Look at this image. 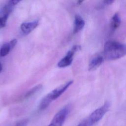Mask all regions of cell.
<instances>
[{"label":"cell","mask_w":126,"mask_h":126,"mask_svg":"<svg viewBox=\"0 0 126 126\" xmlns=\"http://www.w3.org/2000/svg\"><path fill=\"white\" fill-rule=\"evenodd\" d=\"M104 54L107 60L120 59L126 55V45L114 40H108L104 44Z\"/></svg>","instance_id":"obj_1"},{"label":"cell","mask_w":126,"mask_h":126,"mask_svg":"<svg viewBox=\"0 0 126 126\" xmlns=\"http://www.w3.org/2000/svg\"><path fill=\"white\" fill-rule=\"evenodd\" d=\"M110 107V103L106 101L102 106L95 110L91 113L90 116L87 118L90 126L98 122L108 111Z\"/></svg>","instance_id":"obj_2"},{"label":"cell","mask_w":126,"mask_h":126,"mask_svg":"<svg viewBox=\"0 0 126 126\" xmlns=\"http://www.w3.org/2000/svg\"><path fill=\"white\" fill-rule=\"evenodd\" d=\"M81 49L80 45H76L73 46L72 48L68 51L65 56L61 59L58 63L59 67H65L70 65L73 61V58L75 53Z\"/></svg>","instance_id":"obj_3"},{"label":"cell","mask_w":126,"mask_h":126,"mask_svg":"<svg viewBox=\"0 0 126 126\" xmlns=\"http://www.w3.org/2000/svg\"><path fill=\"white\" fill-rule=\"evenodd\" d=\"M73 81H70L65 84L56 88L50 93L48 94V95L52 101L56 99L66 91V90L73 83Z\"/></svg>","instance_id":"obj_4"},{"label":"cell","mask_w":126,"mask_h":126,"mask_svg":"<svg viewBox=\"0 0 126 126\" xmlns=\"http://www.w3.org/2000/svg\"><path fill=\"white\" fill-rule=\"evenodd\" d=\"M39 22L38 20H35L32 22L23 23L21 25V30L25 34H29L38 26Z\"/></svg>","instance_id":"obj_5"},{"label":"cell","mask_w":126,"mask_h":126,"mask_svg":"<svg viewBox=\"0 0 126 126\" xmlns=\"http://www.w3.org/2000/svg\"><path fill=\"white\" fill-rule=\"evenodd\" d=\"M17 42V40L16 39H13L9 42L3 44L0 49V56L1 57H4L6 56L9 53L10 50L14 47Z\"/></svg>","instance_id":"obj_6"},{"label":"cell","mask_w":126,"mask_h":126,"mask_svg":"<svg viewBox=\"0 0 126 126\" xmlns=\"http://www.w3.org/2000/svg\"><path fill=\"white\" fill-rule=\"evenodd\" d=\"M104 62V58L101 56H97L93 58L90 62L88 69L89 71L94 70L101 65Z\"/></svg>","instance_id":"obj_7"},{"label":"cell","mask_w":126,"mask_h":126,"mask_svg":"<svg viewBox=\"0 0 126 126\" xmlns=\"http://www.w3.org/2000/svg\"><path fill=\"white\" fill-rule=\"evenodd\" d=\"M85 21L82 17L79 15H76L74 18L73 33H77L82 30L85 26Z\"/></svg>","instance_id":"obj_8"},{"label":"cell","mask_w":126,"mask_h":126,"mask_svg":"<svg viewBox=\"0 0 126 126\" xmlns=\"http://www.w3.org/2000/svg\"><path fill=\"white\" fill-rule=\"evenodd\" d=\"M121 18L118 13H115L112 16L110 21V28L112 31L116 30L120 25Z\"/></svg>","instance_id":"obj_9"},{"label":"cell","mask_w":126,"mask_h":126,"mask_svg":"<svg viewBox=\"0 0 126 126\" xmlns=\"http://www.w3.org/2000/svg\"><path fill=\"white\" fill-rule=\"evenodd\" d=\"M52 100L50 98L49 96L47 94L41 100L39 104V108L41 110L46 109L52 102Z\"/></svg>","instance_id":"obj_10"},{"label":"cell","mask_w":126,"mask_h":126,"mask_svg":"<svg viewBox=\"0 0 126 126\" xmlns=\"http://www.w3.org/2000/svg\"><path fill=\"white\" fill-rule=\"evenodd\" d=\"M42 88V85H36V86H35L34 87L32 88V89H31L30 90H29L25 94V97H29L31 96H32V95H33V94H34L35 93H36V92H37L38 91H39L41 88Z\"/></svg>","instance_id":"obj_11"},{"label":"cell","mask_w":126,"mask_h":126,"mask_svg":"<svg viewBox=\"0 0 126 126\" xmlns=\"http://www.w3.org/2000/svg\"><path fill=\"white\" fill-rule=\"evenodd\" d=\"M8 16L2 15L0 16V28L5 27Z\"/></svg>","instance_id":"obj_12"},{"label":"cell","mask_w":126,"mask_h":126,"mask_svg":"<svg viewBox=\"0 0 126 126\" xmlns=\"http://www.w3.org/2000/svg\"><path fill=\"white\" fill-rule=\"evenodd\" d=\"M63 124H62L60 123H59V122L55 121L54 120L52 119L50 124L47 126H63Z\"/></svg>","instance_id":"obj_13"},{"label":"cell","mask_w":126,"mask_h":126,"mask_svg":"<svg viewBox=\"0 0 126 126\" xmlns=\"http://www.w3.org/2000/svg\"><path fill=\"white\" fill-rule=\"evenodd\" d=\"M77 126H90L87 119H86L83 120L80 123H79Z\"/></svg>","instance_id":"obj_14"},{"label":"cell","mask_w":126,"mask_h":126,"mask_svg":"<svg viewBox=\"0 0 126 126\" xmlns=\"http://www.w3.org/2000/svg\"><path fill=\"white\" fill-rule=\"evenodd\" d=\"M27 124V122L26 120H22L18 123L17 124H16V126H26Z\"/></svg>","instance_id":"obj_15"},{"label":"cell","mask_w":126,"mask_h":126,"mask_svg":"<svg viewBox=\"0 0 126 126\" xmlns=\"http://www.w3.org/2000/svg\"><path fill=\"white\" fill-rule=\"evenodd\" d=\"M114 0H105L102 1V2L105 5H106L111 4L112 3L114 2Z\"/></svg>","instance_id":"obj_16"},{"label":"cell","mask_w":126,"mask_h":126,"mask_svg":"<svg viewBox=\"0 0 126 126\" xmlns=\"http://www.w3.org/2000/svg\"><path fill=\"white\" fill-rule=\"evenodd\" d=\"M2 64H1V63H0V72L1 71V70H2Z\"/></svg>","instance_id":"obj_17"},{"label":"cell","mask_w":126,"mask_h":126,"mask_svg":"<svg viewBox=\"0 0 126 126\" xmlns=\"http://www.w3.org/2000/svg\"><path fill=\"white\" fill-rule=\"evenodd\" d=\"M83 2V1H78V3L80 4H81V2Z\"/></svg>","instance_id":"obj_18"}]
</instances>
